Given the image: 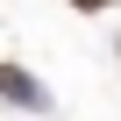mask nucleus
<instances>
[{
  "instance_id": "f257e3e1",
  "label": "nucleus",
  "mask_w": 121,
  "mask_h": 121,
  "mask_svg": "<svg viewBox=\"0 0 121 121\" xmlns=\"http://www.w3.org/2000/svg\"><path fill=\"white\" fill-rule=\"evenodd\" d=\"M0 93H7V100H36V86H29L14 64H0Z\"/></svg>"
},
{
  "instance_id": "f03ea898",
  "label": "nucleus",
  "mask_w": 121,
  "mask_h": 121,
  "mask_svg": "<svg viewBox=\"0 0 121 121\" xmlns=\"http://www.w3.org/2000/svg\"><path fill=\"white\" fill-rule=\"evenodd\" d=\"M71 7H86V14H100V7H107V0H71Z\"/></svg>"
}]
</instances>
